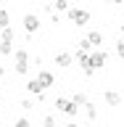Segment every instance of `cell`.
<instances>
[{"label": "cell", "mask_w": 124, "mask_h": 127, "mask_svg": "<svg viewBox=\"0 0 124 127\" xmlns=\"http://www.w3.org/2000/svg\"><path fill=\"white\" fill-rule=\"evenodd\" d=\"M26 90H29V93L34 95V98H37V95H42V93H45V87H42V82H40L37 77H34V79H29V82H26Z\"/></svg>", "instance_id": "ba28073f"}, {"label": "cell", "mask_w": 124, "mask_h": 127, "mask_svg": "<svg viewBox=\"0 0 124 127\" xmlns=\"http://www.w3.org/2000/svg\"><path fill=\"white\" fill-rule=\"evenodd\" d=\"M0 32H3V27H0Z\"/></svg>", "instance_id": "484cf974"}, {"label": "cell", "mask_w": 124, "mask_h": 127, "mask_svg": "<svg viewBox=\"0 0 124 127\" xmlns=\"http://www.w3.org/2000/svg\"><path fill=\"white\" fill-rule=\"evenodd\" d=\"M111 5H124V0H108Z\"/></svg>", "instance_id": "44dd1931"}, {"label": "cell", "mask_w": 124, "mask_h": 127, "mask_svg": "<svg viewBox=\"0 0 124 127\" xmlns=\"http://www.w3.org/2000/svg\"><path fill=\"white\" fill-rule=\"evenodd\" d=\"M90 50H93V45L87 42V37H82L79 40V53H90Z\"/></svg>", "instance_id": "5bb4252c"}, {"label": "cell", "mask_w": 124, "mask_h": 127, "mask_svg": "<svg viewBox=\"0 0 124 127\" xmlns=\"http://www.w3.org/2000/svg\"><path fill=\"white\" fill-rule=\"evenodd\" d=\"M21 109H24V111L34 109V101H29V98H24V101H21Z\"/></svg>", "instance_id": "ffe728a7"}, {"label": "cell", "mask_w": 124, "mask_h": 127, "mask_svg": "<svg viewBox=\"0 0 124 127\" xmlns=\"http://www.w3.org/2000/svg\"><path fill=\"white\" fill-rule=\"evenodd\" d=\"M114 50H116L119 58H124V37H122V40H116V48H114Z\"/></svg>", "instance_id": "ac0fdd59"}, {"label": "cell", "mask_w": 124, "mask_h": 127, "mask_svg": "<svg viewBox=\"0 0 124 127\" xmlns=\"http://www.w3.org/2000/svg\"><path fill=\"white\" fill-rule=\"evenodd\" d=\"M3 74H5V69H3V66H0V77H3Z\"/></svg>", "instance_id": "603a6c76"}, {"label": "cell", "mask_w": 124, "mask_h": 127, "mask_svg": "<svg viewBox=\"0 0 124 127\" xmlns=\"http://www.w3.org/2000/svg\"><path fill=\"white\" fill-rule=\"evenodd\" d=\"M71 61H74V56L69 50H61V53H55V66H61V69H69Z\"/></svg>", "instance_id": "52a82bcc"}, {"label": "cell", "mask_w": 124, "mask_h": 127, "mask_svg": "<svg viewBox=\"0 0 124 127\" xmlns=\"http://www.w3.org/2000/svg\"><path fill=\"white\" fill-rule=\"evenodd\" d=\"M24 29L29 32V34H32V32H37L40 29V16L37 13H26V16H24Z\"/></svg>", "instance_id": "8992f818"}, {"label": "cell", "mask_w": 124, "mask_h": 127, "mask_svg": "<svg viewBox=\"0 0 124 127\" xmlns=\"http://www.w3.org/2000/svg\"><path fill=\"white\" fill-rule=\"evenodd\" d=\"M0 27L5 29V27H11V16H8L5 8H0Z\"/></svg>", "instance_id": "4fadbf2b"}, {"label": "cell", "mask_w": 124, "mask_h": 127, "mask_svg": "<svg viewBox=\"0 0 124 127\" xmlns=\"http://www.w3.org/2000/svg\"><path fill=\"white\" fill-rule=\"evenodd\" d=\"M122 37H124V24H122Z\"/></svg>", "instance_id": "cb8c5ba5"}, {"label": "cell", "mask_w": 124, "mask_h": 127, "mask_svg": "<svg viewBox=\"0 0 124 127\" xmlns=\"http://www.w3.org/2000/svg\"><path fill=\"white\" fill-rule=\"evenodd\" d=\"M53 11H69V3H66V0H55V3H53Z\"/></svg>", "instance_id": "2e32d148"}, {"label": "cell", "mask_w": 124, "mask_h": 127, "mask_svg": "<svg viewBox=\"0 0 124 127\" xmlns=\"http://www.w3.org/2000/svg\"><path fill=\"white\" fill-rule=\"evenodd\" d=\"M37 79L42 82V87H45V90H48V87H53V82H55L53 71H48V69H42V71H40V74H37Z\"/></svg>", "instance_id": "30bf717a"}, {"label": "cell", "mask_w": 124, "mask_h": 127, "mask_svg": "<svg viewBox=\"0 0 124 127\" xmlns=\"http://www.w3.org/2000/svg\"><path fill=\"white\" fill-rule=\"evenodd\" d=\"M0 8H3V0H0Z\"/></svg>", "instance_id": "d4e9b609"}, {"label": "cell", "mask_w": 124, "mask_h": 127, "mask_svg": "<svg viewBox=\"0 0 124 127\" xmlns=\"http://www.w3.org/2000/svg\"><path fill=\"white\" fill-rule=\"evenodd\" d=\"M66 19H69L74 27H85V24L90 21V11H85V8H69V11H66Z\"/></svg>", "instance_id": "6da1fadb"}, {"label": "cell", "mask_w": 124, "mask_h": 127, "mask_svg": "<svg viewBox=\"0 0 124 127\" xmlns=\"http://www.w3.org/2000/svg\"><path fill=\"white\" fill-rule=\"evenodd\" d=\"M13 61H16V74H26V69H29V53L24 50V48H19V50H13Z\"/></svg>", "instance_id": "3957f363"}, {"label": "cell", "mask_w": 124, "mask_h": 127, "mask_svg": "<svg viewBox=\"0 0 124 127\" xmlns=\"http://www.w3.org/2000/svg\"><path fill=\"white\" fill-rule=\"evenodd\" d=\"M55 111H61V114H66V117H74V114H77L79 111V106L74 101H71V98H55Z\"/></svg>", "instance_id": "277c9868"}, {"label": "cell", "mask_w": 124, "mask_h": 127, "mask_svg": "<svg viewBox=\"0 0 124 127\" xmlns=\"http://www.w3.org/2000/svg\"><path fill=\"white\" fill-rule=\"evenodd\" d=\"M90 66L95 71L103 69V66H108V53L106 50H90Z\"/></svg>", "instance_id": "5b68a950"}, {"label": "cell", "mask_w": 124, "mask_h": 127, "mask_svg": "<svg viewBox=\"0 0 124 127\" xmlns=\"http://www.w3.org/2000/svg\"><path fill=\"white\" fill-rule=\"evenodd\" d=\"M13 127H32V122H29L26 117H21V119H16V125H13Z\"/></svg>", "instance_id": "d6986e66"}, {"label": "cell", "mask_w": 124, "mask_h": 127, "mask_svg": "<svg viewBox=\"0 0 124 127\" xmlns=\"http://www.w3.org/2000/svg\"><path fill=\"white\" fill-rule=\"evenodd\" d=\"M0 53L3 56L13 53V29H11V27H5V29L0 32Z\"/></svg>", "instance_id": "7a4b0ae2"}, {"label": "cell", "mask_w": 124, "mask_h": 127, "mask_svg": "<svg viewBox=\"0 0 124 127\" xmlns=\"http://www.w3.org/2000/svg\"><path fill=\"white\" fill-rule=\"evenodd\" d=\"M103 101L108 103V106H119V103H122V93H116V90H106V93H103Z\"/></svg>", "instance_id": "9c48e42d"}, {"label": "cell", "mask_w": 124, "mask_h": 127, "mask_svg": "<svg viewBox=\"0 0 124 127\" xmlns=\"http://www.w3.org/2000/svg\"><path fill=\"white\" fill-rule=\"evenodd\" d=\"M71 101L77 103V106H85V103H87V95H85V93H77L74 98H71Z\"/></svg>", "instance_id": "e0dca14e"}, {"label": "cell", "mask_w": 124, "mask_h": 127, "mask_svg": "<svg viewBox=\"0 0 124 127\" xmlns=\"http://www.w3.org/2000/svg\"><path fill=\"white\" fill-rule=\"evenodd\" d=\"M63 127H79V125H77V122H69V125H63Z\"/></svg>", "instance_id": "7402d4cb"}, {"label": "cell", "mask_w": 124, "mask_h": 127, "mask_svg": "<svg viewBox=\"0 0 124 127\" xmlns=\"http://www.w3.org/2000/svg\"><path fill=\"white\" fill-rule=\"evenodd\" d=\"M87 42H90V45L93 48H100L103 45V34L98 29H93V32H87Z\"/></svg>", "instance_id": "8fae6325"}, {"label": "cell", "mask_w": 124, "mask_h": 127, "mask_svg": "<svg viewBox=\"0 0 124 127\" xmlns=\"http://www.w3.org/2000/svg\"><path fill=\"white\" fill-rule=\"evenodd\" d=\"M42 127H55V117L53 114H45V117H42Z\"/></svg>", "instance_id": "9a60e30c"}, {"label": "cell", "mask_w": 124, "mask_h": 127, "mask_svg": "<svg viewBox=\"0 0 124 127\" xmlns=\"http://www.w3.org/2000/svg\"><path fill=\"white\" fill-rule=\"evenodd\" d=\"M85 111H87V119H90V122H95V119H98V109H95L90 101L85 103Z\"/></svg>", "instance_id": "7c38bea8"}]
</instances>
